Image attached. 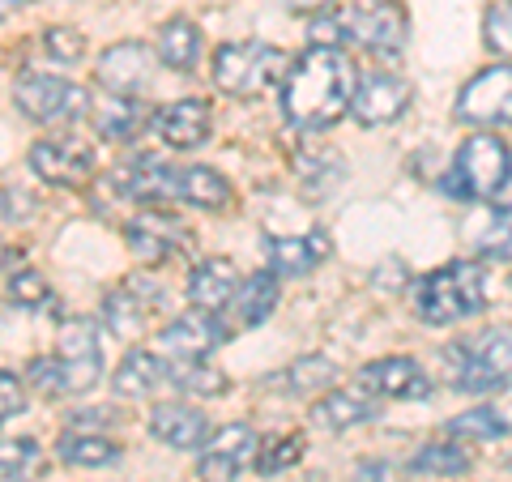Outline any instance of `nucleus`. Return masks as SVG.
Returning a JSON list of instances; mask_svg holds the SVG:
<instances>
[{"label":"nucleus","mask_w":512,"mask_h":482,"mask_svg":"<svg viewBox=\"0 0 512 482\" xmlns=\"http://www.w3.org/2000/svg\"><path fill=\"white\" fill-rule=\"evenodd\" d=\"M512 180V154L500 137L478 133L453 158V180H448V192L466 201H495L504 192V184Z\"/></svg>","instance_id":"39448f33"},{"label":"nucleus","mask_w":512,"mask_h":482,"mask_svg":"<svg viewBox=\"0 0 512 482\" xmlns=\"http://www.w3.org/2000/svg\"><path fill=\"white\" fill-rule=\"evenodd\" d=\"M30 171L56 188H86L94 180V150L82 137H43L30 150Z\"/></svg>","instance_id":"9d476101"},{"label":"nucleus","mask_w":512,"mask_h":482,"mask_svg":"<svg viewBox=\"0 0 512 482\" xmlns=\"http://www.w3.org/2000/svg\"><path fill=\"white\" fill-rule=\"evenodd\" d=\"M167 380V363L150 355V350H128L120 372L111 376V389H116L120 397H150L158 384Z\"/></svg>","instance_id":"393cba45"},{"label":"nucleus","mask_w":512,"mask_h":482,"mask_svg":"<svg viewBox=\"0 0 512 482\" xmlns=\"http://www.w3.org/2000/svg\"><path fill=\"white\" fill-rule=\"evenodd\" d=\"M43 52L60 64H77L86 56V35H77L73 26H52L43 30Z\"/></svg>","instance_id":"f704fd0d"},{"label":"nucleus","mask_w":512,"mask_h":482,"mask_svg":"<svg viewBox=\"0 0 512 482\" xmlns=\"http://www.w3.org/2000/svg\"><path fill=\"white\" fill-rule=\"evenodd\" d=\"M56 363H60L64 393H86V389L99 384V376H103V350H99V333H94V325L86 316H69L60 325Z\"/></svg>","instance_id":"1a4fd4ad"},{"label":"nucleus","mask_w":512,"mask_h":482,"mask_svg":"<svg viewBox=\"0 0 512 482\" xmlns=\"http://www.w3.org/2000/svg\"><path fill=\"white\" fill-rule=\"evenodd\" d=\"M26 410V389H22V380L13 376V372H0V423H9L13 414H22Z\"/></svg>","instance_id":"4c0bfd02"},{"label":"nucleus","mask_w":512,"mask_h":482,"mask_svg":"<svg viewBox=\"0 0 512 482\" xmlns=\"http://www.w3.org/2000/svg\"><path fill=\"white\" fill-rule=\"evenodd\" d=\"M278 308V273H252V278H244L235 286V295L231 303L218 312L222 320V329L239 333V329H256V325H265L269 312Z\"/></svg>","instance_id":"4468645a"},{"label":"nucleus","mask_w":512,"mask_h":482,"mask_svg":"<svg viewBox=\"0 0 512 482\" xmlns=\"http://www.w3.org/2000/svg\"><path fill=\"white\" fill-rule=\"evenodd\" d=\"M158 60L175 73H192L201 60V30L188 18H171L158 30Z\"/></svg>","instance_id":"a878e982"},{"label":"nucleus","mask_w":512,"mask_h":482,"mask_svg":"<svg viewBox=\"0 0 512 482\" xmlns=\"http://www.w3.org/2000/svg\"><path fill=\"white\" fill-rule=\"evenodd\" d=\"M457 120L461 124H483V128H504L512 124V60L491 64L478 77H470L457 94Z\"/></svg>","instance_id":"6e6552de"},{"label":"nucleus","mask_w":512,"mask_h":482,"mask_svg":"<svg viewBox=\"0 0 512 482\" xmlns=\"http://www.w3.org/2000/svg\"><path fill=\"white\" fill-rule=\"evenodd\" d=\"M342 39L359 43L363 52L376 56H397L406 43V13L393 0H355V5L338 9Z\"/></svg>","instance_id":"0eeeda50"},{"label":"nucleus","mask_w":512,"mask_h":482,"mask_svg":"<svg viewBox=\"0 0 512 482\" xmlns=\"http://www.w3.org/2000/svg\"><path fill=\"white\" fill-rule=\"evenodd\" d=\"M26 5V0H0V22H5V18H13V13H18Z\"/></svg>","instance_id":"79ce46f5"},{"label":"nucleus","mask_w":512,"mask_h":482,"mask_svg":"<svg viewBox=\"0 0 512 482\" xmlns=\"http://www.w3.org/2000/svg\"><path fill=\"white\" fill-rule=\"evenodd\" d=\"M9 299L18 303V308H30V312H47V308H56V295H52V286H47L43 273L35 269H18L9 278Z\"/></svg>","instance_id":"7c9ffc66"},{"label":"nucleus","mask_w":512,"mask_h":482,"mask_svg":"<svg viewBox=\"0 0 512 482\" xmlns=\"http://www.w3.org/2000/svg\"><path fill=\"white\" fill-rule=\"evenodd\" d=\"M444 431L470 444V440H495V436H504L508 423L495 410H466V414H457V419H448Z\"/></svg>","instance_id":"2f4dec72"},{"label":"nucleus","mask_w":512,"mask_h":482,"mask_svg":"<svg viewBox=\"0 0 512 482\" xmlns=\"http://www.w3.org/2000/svg\"><path fill=\"white\" fill-rule=\"evenodd\" d=\"M448 363H457L453 384L466 393H500L512 384V325H491L478 337L444 350Z\"/></svg>","instance_id":"7ed1b4c3"},{"label":"nucleus","mask_w":512,"mask_h":482,"mask_svg":"<svg viewBox=\"0 0 512 482\" xmlns=\"http://www.w3.org/2000/svg\"><path fill=\"white\" fill-rule=\"evenodd\" d=\"M291 73V56L274 43L261 39H244V43H227L214 52V86L231 99H252L265 94L269 86H278Z\"/></svg>","instance_id":"f03ea898"},{"label":"nucleus","mask_w":512,"mask_h":482,"mask_svg":"<svg viewBox=\"0 0 512 482\" xmlns=\"http://www.w3.org/2000/svg\"><path fill=\"white\" fill-rule=\"evenodd\" d=\"M350 482H402V478H397L393 461H359V470Z\"/></svg>","instance_id":"58836bf2"},{"label":"nucleus","mask_w":512,"mask_h":482,"mask_svg":"<svg viewBox=\"0 0 512 482\" xmlns=\"http://www.w3.org/2000/svg\"><path fill=\"white\" fill-rule=\"evenodd\" d=\"M175 389H184V393H201V397H218V393H227V376L214 372V367H205L201 359H180V367L175 372H167Z\"/></svg>","instance_id":"c756f323"},{"label":"nucleus","mask_w":512,"mask_h":482,"mask_svg":"<svg viewBox=\"0 0 512 482\" xmlns=\"http://www.w3.org/2000/svg\"><path fill=\"white\" fill-rule=\"evenodd\" d=\"M158 342H163V350L175 359H205L214 346L227 342V329H222V320L210 312H188L180 320H171V325L158 333Z\"/></svg>","instance_id":"a211bd4d"},{"label":"nucleus","mask_w":512,"mask_h":482,"mask_svg":"<svg viewBox=\"0 0 512 482\" xmlns=\"http://www.w3.org/2000/svg\"><path fill=\"white\" fill-rule=\"evenodd\" d=\"M256 453H261L256 431L248 423H231V427H222L210 444H201L197 474L205 482H235L248 465H256Z\"/></svg>","instance_id":"9b49d317"},{"label":"nucleus","mask_w":512,"mask_h":482,"mask_svg":"<svg viewBox=\"0 0 512 482\" xmlns=\"http://www.w3.org/2000/svg\"><path fill=\"white\" fill-rule=\"evenodd\" d=\"M487 47L491 52H500V56H512V5H495L487 9Z\"/></svg>","instance_id":"e433bc0d"},{"label":"nucleus","mask_w":512,"mask_h":482,"mask_svg":"<svg viewBox=\"0 0 512 482\" xmlns=\"http://www.w3.org/2000/svg\"><path fill=\"white\" fill-rule=\"evenodd\" d=\"M13 103L26 120L35 124H73L90 111V90L64 77H47V73H26L13 86Z\"/></svg>","instance_id":"423d86ee"},{"label":"nucleus","mask_w":512,"mask_h":482,"mask_svg":"<svg viewBox=\"0 0 512 482\" xmlns=\"http://www.w3.org/2000/svg\"><path fill=\"white\" fill-rule=\"evenodd\" d=\"M355 90H359L355 60L338 52V47H312L286 73L282 111L303 133H325V128H333L350 111Z\"/></svg>","instance_id":"f257e3e1"},{"label":"nucleus","mask_w":512,"mask_h":482,"mask_svg":"<svg viewBox=\"0 0 512 482\" xmlns=\"http://www.w3.org/2000/svg\"><path fill=\"white\" fill-rule=\"evenodd\" d=\"M372 414H376V406L359 389H333L312 406V419L325 431H350V427L367 423Z\"/></svg>","instance_id":"b1692460"},{"label":"nucleus","mask_w":512,"mask_h":482,"mask_svg":"<svg viewBox=\"0 0 512 482\" xmlns=\"http://www.w3.org/2000/svg\"><path fill=\"white\" fill-rule=\"evenodd\" d=\"M406 103H410V82L406 77L376 73V77H367V82H359L355 99H350V111H355L359 124L380 128V124H393L397 116H402Z\"/></svg>","instance_id":"2eb2a0df"},{"label":"nucleus","mask_w":512,"mask_h":482,"mask_svg":"<svg viewBox=\"0 0 512 482\" xmlns=\"http://www.w3.org/2000/svg\"><path fill=\"white\" fill-rule=\"evenodd\" d=\"M150 69H154V56H150L146 43H116V47H107V52H103L94 77H99V86L107 94L133 99L137 90L150 86Z\"/></svg>","instance_id":"ddd939ff"},{"label":"nucleus","mask_w":512,"mask_h":482,"mask_svg":"<svg viewBox=\"0 0 512 482\" xmlns=\"http://www.w3.org/2000/svg\"><path fill=\"white\" fill-rule=\"evenodd\" d=\"M235 286H239V273H235L231 261H201L197 269H192V278H188V303L197 312L218 316L231 303Z\"/></svg>","instance_id":"4be33fe9"},{"label":"nucleus","mask_w":512,"mask_h":482,"mask_svg":"<svg viewBox=\"0 0 512 482\" xmlns=\"http://www.w3.org/2000/svg\"><path fill=\"white\" fill-rule=\"evenodd\" d=\"M154 116L137 99H120V94H111V103H103L94 111V128H99V137L107 141H128L141 133V124H150Z\"/></svg>","instance_id":"bb28decb"},{"label":"nucleus","mask_w":512,"mask_h":482,"mask_svg":"<svg viewBox=\"0 0 512 482\" xmlns=\"http://www.w3.org/2000/svg\"><path fill=\"white\" fill-rule=\"evenodd\" d=\"M175 201H188L197 210H227L231 184L214 167H175Z\"/></svg>","instance_id":"5701e85b"},{"label":"nucleus","mask_w":512,"mask_h":482,"mask_svg":"<svg viewBox=\"0 0 512 482\" xmlns=\"http://www.w3.org/2000/svg\"><path fill=\"white\" fill-rule=\"evenodd\" d=\"M303 444H308V440H303L299 431H295V436H278V440L261 444V453H256V474L274 478L282 470H291V465L303 457Z\"/></svg>","instance_id":"473e14b6"},{"label":"nucleus","mask_w":512,"mask_h":482,"mask_svg":"<svg viewBox=\"0 0 512 482\" xmlns=\"http://www.w3.org/2000/svg\"><path fill=\"white\" fill-rule=\"evenodd\" d=\"M150 436L163 440L167 448L192 453L210 436V419H205V410H192L184 401H163V406L150 410Z\"/></svg>","instance_id":"6ab92c4d"},{"label":"nucleus","mask_w":512,"mask_h":482,"mask_svg":"<svg viewBox=\"0 0 512 482\" xmlns=\"http://www.w3.org/2000/svg\"><path fill=\"white\" fill-rule=\"evenodd\" d=\"M158 299V286H146L141 278H133L128 286H120L116 295H107V325L116 337H141L150 325V308Z\"/></svg>","instance_id":"412c9836"},{"label":"nucleus","mask_w":512,"mask_h":482,"mask_svg":"<svg viewBox=\"0 0 512 482\" xmlns=\"http://www.w3.org/2000/svg\"><path fill=\"white\" fill-rule=\"evenodd\" d=\"M410 470L427 478H457L470 470V453L461 444H427L423 453H414Z\"/></svg>","instance_id":"c85d7f7f"},{"label":"nucleus","mask_w":512,"mask_h":482,"mask_svg":"<svg viewBox=\"0 0 512 482\" xmlns=\"http://www.w3.org/2000/svg\"><path fill=\"white\" fill-rule=\"evenodd\" d=\"M333 0H286V9L291 13H312V9H329Z\"/></svg>","instance_id":"a19ab883"},{"label":"nucleus","mask_w":512,"mask_h":482,"mask_svg":"<svg viewBox=\"0 0 512 482\" xmlns=\"http://www.w3.org/2000/svg\"><path fill=\"white\" fill-rule=\"evenodd\" d=\"M124 239H128V252H133L141 265H163V261H171V256L188 244L192 235H188V227L175 214L146 210V214H137L124 227Z\"/></svg>","instance_id":"f8f14e48"},{"label":"nucleus","mask_w":512,"mask_h":482,"mask_svg":"<svg viewBox=\"0 0 512 482\" xmlns=\"http://www.w3.org/2000/svg\"><path fill=\"white\" fill-rule=\"evenodd\" d=\"M359 389L363 393H376V397H397V401H410V397H427L431 393V380L423 376V367L414 359H376L359 367Z\"/></svg>","instance_id":"dca6fc26"},{"label":"nucleus","mask_w":512,"mask_h":482,"mask_svg":"<svg viewBox=\"0 0 512 482\" xmlns=\"http://www.w3.org/2000/svg\"><path fill=\"white\" fill-rule=\"evenodd\" d=\"M487 303V282L483 269L474 261H453L419 282V316L427 325H457Z\"/></svg>","instance_id":"20e7f679"},{"label":"nucleus","mask_w":512,"mask_h":482,"mask_svg":"<svg viewBox=\"0 0 512 482\" xmlns=\"http://www.w3.org/2000/svg\"><path fill=\"white\" fill-rule=\"evenodd\" d=\"M329 380H333V363L320 359V355H308L286 372V389L291 393H316V389H325Z\"/></svg>","instance_id":"72a5a7b5"},{"label":"nucleus","mask_w":512,"mask_h":482,"mask_svg":"<svg viewBox=\"0 0 512 482\" xmlns=\"http://www.w3.org/2000/svg\"><path fill=\"white\" fill-rule=\"evenodd\" d=\"M111 419H116V414H111V410H103V406H94L90 414H73V427H107Z\"/></svg>","instance_id":"ea45409f"},{"label":"nucleus","mask_w":512,"mask_h":482,"mask_svg":"<svg viewBox=\"0 0 512 482\" xmlns=\"http://www.w3.org/2000/svg\"><path fill=\"white\" fill-rule=\"evenodd\" d=\"M483 252L487 256H500V261H512V205H504V210H495L491 227L483 231Z\"/></svg>","instance_id":"c9c22d12"},{"label":"nucleus","mask_w":512,"mask_h":482,"mask_svg":"<svg viewBox=\"0 0 512 482\" xmlns=\"http://www.w3.org/2000/svg\"><path fill=\"white\" fill-rule=\"evenodd\" d=\"M150 124L158 128V137H163L171 150H192L210 137L214 111L205 99H175V103H167L163 111H158Z\"/></svg>","instance_id":"f3484780"},{"label":"nucleus","mask_w":512,"mask_h":482,"mask_svg":"<svg viewBox=\"0 0 512 482\" xmlns=\"http://www.w3.org/2000/svg\"><path fill=\"white\" fill-rule=\"evenodd\" d=\"M56 453L60 461H69V465H111L120 457V444H111L107 436H82V431H69V436H60L56 444Z\"/></svg>","instance_id":"cd10ccee"},{"label":"nucleus","mask_w":512,"mask_h":482,"mask_svg":"<svg viewBox=\"0 0 512 482\" xmlns=\"http://www.w3.org/2000/svg\"><path fill=\"white\" fill-rule=\"evenodd\" d=\"M265 256H269V273H278V278H308V273L329 256V235L308 231V235L269 239Z\"/></svg>","instance_id":"aec40b11"}]
</instances>
